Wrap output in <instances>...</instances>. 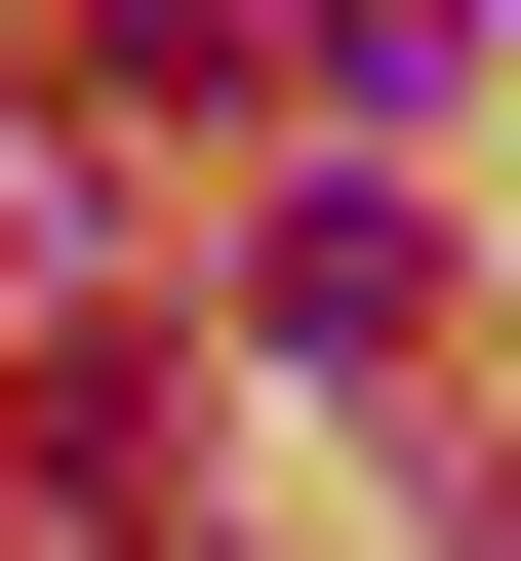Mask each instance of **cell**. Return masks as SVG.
<instances>
[{
    "mask_svg": "<svg viewBox=\"0 0 521 561\" xmlns=\"http://www.w3.org/2000/svg\"><path fill=\"white\" fill-rule=\"evenodd\" d=\"M241 321H281V362H401V321H441V201H401V161H321V201L241 241Z\"/></svg>",
    "mask_w": 521,
    "mask_h": 561,
    "instance_id": "obj_1",
    "label": "cell"
}]
</instances>
